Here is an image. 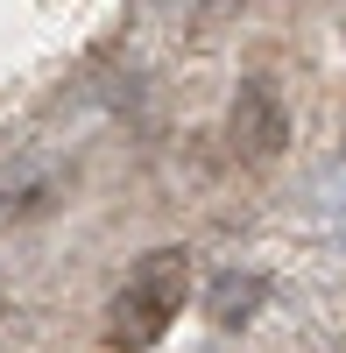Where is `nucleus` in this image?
<instances>
[{
  "mask_svg": "<svg viewBox=\"0 0 346 353\" xmlns=\"http://www.w3.org/2000/svg\"><path fill=\"white\" fill-rule=\"evenodd\" d=\"M184 290H191V254L184 248H156L134 261V276L121 283V297H113V346L121 353H149L170 318L184 311Z\"/></svg>",
  "mask_w": 346,
  "mask_h": 353,
  "instance_id": "nucleus-1",
  "label": "nucleus"
},
{
  "mask_svg": "<svg viewBox=\"0 0 346 353\" xmlns=\"http://www.w3.org/2000/svg\"><path fill=\"white\" fill-rule=\"evenodd\" d=\"M234 134H241L247 156H276V149H283V134H290V128H283V106H276L269 85H247V92H241V106H234Z\"/></svg>",
  "mask_w": 346,
  "mask_h": 353,
  "instance_id": "nucleus-2",
  "label": "nucleus"
}]
</instances>
